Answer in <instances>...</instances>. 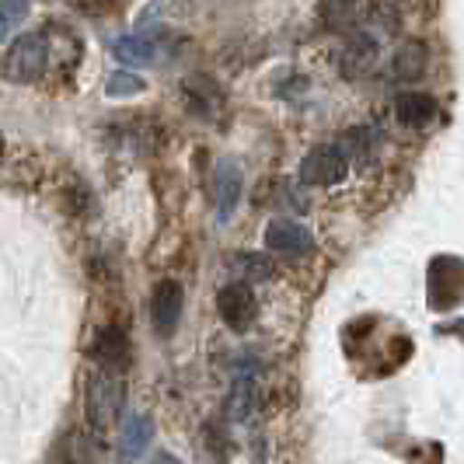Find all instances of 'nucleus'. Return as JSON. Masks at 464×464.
<instances>
[{
  "label": "nucleus",
  "mask_w": 464,
  "mask_h": 464,
  "mask_svg": "<svg viewBox=\"0 0 464 464\" xmlns=\"http://www.w3.org/2000/svg\"><path fill=\"white\" fill-rule=\"evenodd\" d=\"M122 401H126V392H122V381L112 371H102L88 377L84 416H88V426H92L94 433H105L116 422L119 412H122Z\"/></svg>",
  "instance_id": "nucleus-1"
},
{
  "label": "nucleus",
  "mask_w": 464,
  "mask_h": 464,
  "mask_svg": "<svg viewBox=\"0 0 464 464\" xmlns=\"http://www.w3.org/2000/svg\"><path fill=\"white\" fill-rule=\"evenodd\" d=\"M49 63V43L46 35L39 32H28L22 39H14L7 46V56H4V77L14 81V84H32L46 73Z\"/></svg>",
  "instance_id": "nucleus-2"
},
{
  "label": "nucleus",
  "mask_w": 464,
  "mask_h": 464,
  "mask_svg": "<svg viewBox=\"0 0 464 464\" xmlns=\"http://www.w3.org/2000/svg\"><path fill=\"white\" fill-rule=\"evenodd\" d=\"M349 171V158L343 147H314L301 161V182L304 186H339Z\"/></svg>",
  "instance_id": "nucleus-3"
},
{
  "label": "nucleus",
  "mask_w": 464,
  "mask_h": 464,
  "mask_svg": "<svg viewBox=\"0 0 464 464\" xmlns=\"http://www.w3.org/2000/svg\"><path fill=\"white\" fill-rule=\"evenodd\" d=\"M217 311H220L224 325L231 328V332H248V328L256 325V314H258L252 286H248L245 279L227 283V286L217 294Z\"/></svg>",
  "instance_id": "nucleus-4"
},
{
  "label": "nucleus",
  "mask_w": 464,
  "mask_h": 464,
  "mask_svg": "<svg viewBox=\"0 0 464 464\" xmlns=\"http://www.w3.org/2000/svg\"><path fill=\"white\" fill-rule=\"evenodd\" d=\"M430 301L433 307H458L464 301V262L437 258L430 269Z\"/></svg>",
  "instance_id": "nucleus-5"
},
{
  "label": "nucleus",
  "mask_w": 464,
  "mask_h": 464,
  "mask_svg": "<svg viewBox=\"0 0 464 464\" xmlns=\"http://www.w3.org/2000/svg\"><path fill=\"white\" fill-rule=\"evenodd\" d=\"M266 248H273L276 256H290V258L311 256L314 234L307 231V227H301V224H294V220H273L266 227Z\"/></svg>",
  "instance_id": "nucleus-6"
},
{
  "label": "nucleus",
  "mask_w": 464,
  "mask_h": 464,
  "mask_svg": "<svg viewBox=\"0 0 464 464\" xmlns=\"http://www.w3.org/2000/svg\"><path fill=\"white\" fill-rule=\"evenodd\" d=\"M182 304H186V294L175 279H161L158 290H154V301H150V322L161 335H171L179 318H182Z\"/></svg>",
  "instance_id": "nucleus-7"
},
{
  "label": "nucleus",
  "mask_w": 464,
  "mask_h": 464,
  "mask_svg": "<svg viewBox=\"0 0 464 464\" xmlns=\"http://www.w3.org/2000/svg\"><path fill=\"white\" fill-rule=\"evenodd\" d=\"M241 188H245V179H241V168L234 161H220L217 164V220L227 224L231 213L241 203Z\"/></svg>",
  "instance_id": "nucleus-8"
},
{
  "label": "nucleus",
  "mask_w": 464,
  "mask_h": 464,
  "mask_svg": "<svg viewBox=\"0 0 464 464\" xmlns=\"http://www.w3.org/2000/svg\"><path fill=\"white\" fill-rule=\"evenodd\" d=\"M395 116H398L401 126L419 130V126H426L430 119L437 116V102L422 92H405V94H398L395 98Z\"/></svg>",
  "instance_id": "nucleus-9"
},
{
  "label": "nucleus",
  "mask_w": 464,
  "mask_h": 464,
  "mask_svg": "<svg viewBox=\"0 0 464 464\" xmlns=\"http://www.w3.org/2000/svg\"><path fill=\"white\" fill-rule=\"evenodd\" d=\"M154 437V426L147 416H130L122 426V437H119V461L133 464L147 450V443Z\"/></svg>",
  "instance_id": "nucleus-10"
},
{
  "label": "nucleus",
  "mask_w": 464,
  "mask_h": 464,
  "mask_svg": "<svg viewBox=\"0 0 464 464\" xmlns=\"http://www.w3.org/2000/svg\"><path fill=\"white\" fill-rule=\"evenodd\" d=\"M377 63V43H373L371 35H353L346 43V49H343V60H339V67H343V73L346 77H363L367 70Z\"/></svg>",
  "instance_id": "nucleus-11"
},
{
  "label": "nucleus",
  "mask_w": 464,
  "mask_h": 464,
  "mask_svg": "<svg viewBox=\"0 0 464 464\" xmlns=\"http://www.w3.org/2000/svg\"><path fill=\"white\" fill-rule=\"evenodd\" d=\"M112 53L126 67H150L158 60V46H154L150 35H122V39L112 43Z\"/></svg>",
  "instance_id": "nucleus-12"
},
{
  "label": "nucleus",
  "mask_w": 464,
  "mask_h": 464,
  "mask_svg": "<svg viewBox=\"0 0 464 464\" xmlns=\"http://www.w3.org/2000/svg\"><path fill=\"white\" fill-rule=\"evenodd\" d=\"M94 356H98L109 371L126 367V360H130V339H126V332L116 325L105 328V332L98 335V343H94Z\"/></svg>",
  "instance_id": "nucleus-13"
},
{
  "label": "nucleus",
  "mask_w": 464,
  "mask_h": 464,
  "mask_svg": "<svg viewBox=\"0 0 464 464\" xmlns=\"http://www.w3.org/2000/svg\"><path fill=\"white\" fill-rule=\"evenodd\" d=\"M339 147L346 150L349 164H367V161H373L377 137H373V130H349Z\"/></svg>",
  "instance_id": "nucleus-14"
},
{
  "label": "nucleus",
  "mask_w": 464,
  "mask_h": 464,
  "mask_svg": "<svg viewBox=\"0 0 464 464\" xmlns=\"http://www.w3.org/2000/svg\"><path fill=\"white\" fill-rule=\"evenodd\" d=\"M395 77H401V81H416L419 73L426 70V49L419 46V43H409V46H401L395 53Z\"/></svg>",
  "instance_id": "nucleus-15"
},
{
  "label": "nucleus",
  "mask_w": 464,
  "mask_h": 464,
  "mask_svg": "<svg viewBox=\"0 0 464 464\" xmlns=\"http://www.w3.org/2000/svg\"><path fill=\"white\" fill-rule=\"evenodd\" d=\"M356 14H360V0H322V18L328 28H349L356 24Z\"/></svg>",
  "instance_id": "nucleus-16"
},
{
  "label": "nucleus",
  "mask_w": 464,
  "mask_h": 464,
  "mask_svg": "<svg viewBox=\"0 0 464 464\" xmlns=\"http://www.w3.org/2000/svg\"><path fill=\"white\" fill-rule=\"evenodd\" d=\"M234 273L248 279H269L273 276V258L262 256V252H245V256L234 258Z\"/></svg>",
  "instance_id": "nucleus-17"
},
{
  "label": "nucleus",
  "mask_w": 464,
  "mask_h": 464,
  "mask_svg": "<svg viewBox=\"0 0 464 464\" xmlns=\"http://www.w3.org/2000/svg\"><path fill=\"white\" fill-rule=\"evenodd\" d=\"M143 92V81H140L137 73H130V70H119L109 77V84H105V94L109 98H126V94H140Z\"/></svg>",
  "instance_id": "nucleus-18"
},
{
  "label": "nucleus",
  "mask_w": 464,
  "mask_h": 464,
  "mask_svg": "<svg viewBox=\"0 0 464 464\" xmlns=\"http://www.w3.org/2000/svg\"><path fill=\"white\" fill-rule=\"evenodd\" d=\"M24 14H28V0H4V18H0V32H4V39H11L14 24L24 22Z\"/></svg>",
  "instance_id": "nucleus-19"
},
{
  "label": "nucleus",
  "mask_w": 464,
  "mask_h": 464,
  "mask_svg": "<svg viewBox=\"0 0 464 464\" xmlns=\"http://www.w3.org/2000/svg\"><path fill=\"white\" fill-rule=\"evenodd\" d=\"M154 464H182L179 458H171V454H158V461Z\"/></svg>",
  "instance_id": "nucleus-20"
}]
</instances>
